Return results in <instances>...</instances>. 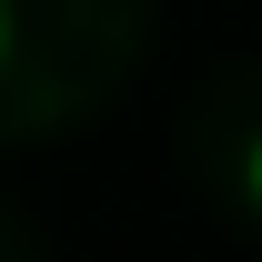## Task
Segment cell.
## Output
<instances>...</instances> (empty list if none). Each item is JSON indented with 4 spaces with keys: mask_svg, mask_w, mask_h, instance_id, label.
Instances as JSON below:
<instances>
[{
    "mask_svg": "<svg viewBox=\"0 0 262 262\" xmlns=\"http://www.w3.org/2000/svg\"><path fill=\"white\" fill-rule=\"evenodd\" d=\"M242 182H252V202H262V141H252V162H242Z\"/></svg>",
    "mask_w": 262,
    "mask_h": 262,
    "instance_id": "1",
    "label": "cell"
},
{
    "mask_svg": "<svg viewBox=\"0 0 262 262\" xmlns=\"http://www.w3.org/2000/svg\"><path fill=\"white\" fill-rule=\"evenodd\" d=\"M0 51H10V0H0Z\"/></svg>",
    "mask_w": 262,
    "mask_h": 262,
    "instance_id": "2",
    "label": "cell"
}]
</instances>
